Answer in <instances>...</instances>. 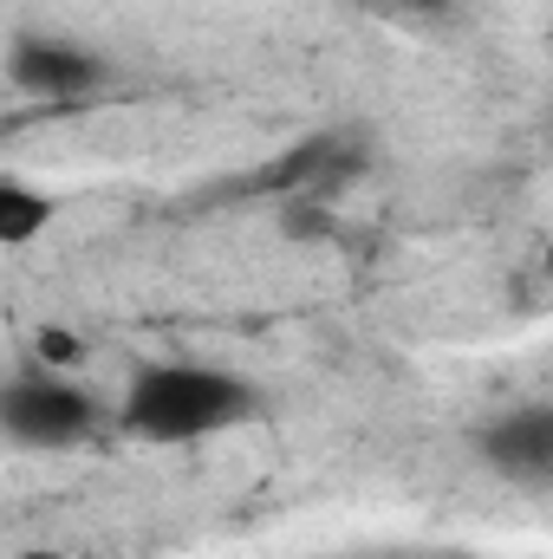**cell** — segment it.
Instances as JSON below:
<instances>
[{
    "mask_svg": "<svg viewBox=\"0 0 553 559\" xmlns=\"http://www.w3.org/2000/svg\"><path fill=\"white\" fill-rule=\"evenodd\" d=\"M255 417H261L255 384L215 365H150L131 378L125 411H118V423L150 442H202V436H222Z\"/></svg>",
    "mask_w": 553,
    "mask_h": 559,
    "instance_id": "1",
    "label": "cell"
},
{
    "mask_svg": "<svg viewBox=\"0 0 553 559\" xmlns=\"http://www.w3.org/2000/svg\"><path fill=\"white\" fill-rule=\"evenodd\" d=\"M0 423L20 449H66L79 436H92L98 404L79 384H66L59 371H26L0 391Z\"/></svg>",
    "mask_w": 553,
    "mask_h": 559,
    "instance_id": "2",
    "label": "cell"
},
{
    "mask_svg": "<svg viewBox=\"0 0 553 559\" xmlns=\"http://www.w3.org/2000/svg\"><path fill=\"white\" fill-rule=\"evenodd\" d=\"M358 169H365V143L352 138V131H313L293 150H280L274 163L255 176V189H274V195H332Z\"/></svg>",
    "mask_w": 553,
    "mask_h": 559,
    "instance_id": "3",
    "label": "cell"
},
{
    "mask_svg": "<svg viewBox=\"0 0 553 559\" xmlns=\"http://www.w3.org/2000/svg\"><path fill=\"white\" fill-rule=\"evenodd\" d=\"M475 449H482V462H489L502 481H521V488H553V404H521V411H502L495 423H482Z\"/></svg>",
    "mask_w": 553,
    "mask_h": 559,
    "instance_id": "4",
    "label": "cell"
},
{
    "mask_svg": "<svg viewBox=\"0 0 553 559\" xmlns=\"http://www.w3.org/2000/svg\"><path fill=\"white\" fill-rule=\"evenodd\" d=\"M7 79L33 98H79L105 79V59H92L66 39H46V33H20L7 52Z\"/></svg>",
    "mask_w": 553,
    "mask_h": 559,
    "instance_id": "5",
    "label": "cell"
},
{
    "mask_svg": "<svg viewBox=\"0 0 553 559\" xmlns=\"http://www.w3.org/2000/svg\"><path fill=\"white\" fill-rule=\"evenodd\" d=\"M39 228H52V195H39L20 176H7L0 182V241L7 248H26Z\"/></svg>",
    "mask_w": 553,
    "mask_h": 559,
    "instance_id": "6",
    "label": "cell"
},
{
    "mask_svg": "<svg viewBox=\"0 0 553 559\" xmlns=\"http://www.w3.org/2000/svg\"><path fill=\"white\" fill-rule=\"evenodd\" d=\"M72 358H79V338H72V332H59V325H46V332H39V365H52V371H59V365H72Z\"/></svg>",
    "mask_w": 553,
    "mask_h": 559,
    "instance_id": "7",
    "label": "cell"
},
{
    "mask_svg": "<svg viewBox=\"0 0 553 559\" xmlns=\"http://www.w3.org/2000/svg\"><path fill=\"white\" fill-rule=\"evenodd\" d=\"M378 13H398V20H436L449 0H372Z\"/></svg>",
    "mask_w": 553,
    "mask_h": 559,
    "instance_id": "8",
    "label": "cell"
},
{
    "mask_svg": "<svg viewBox=\"0 0 553 559\" xmlns=\"http://www.w3.org/2000/svg\"><path fill=\"white\" fill-rule=\"evenodd\" d=\"M541 274H548V280H553V241H548V254H541Z\"/></svg>",
    "mask_w": 553,
    "mask_h": 559,
    "instance_id": "9",
    "label": "cell"
},
{
    "mask_svg": "<svg viewBox=\"0 0 553 559\" xmlns=\"http://www.w3.org/2000/svg\"><path fill=\"white\" fill-rule=\"evenodd\" d=\"M20 559H59V554H20Z\"/></svg>",
    "mask_w": 553,
    "mask_h": 559,
    "instance_id": "10",
    "label": "cell"
}]
</instances>
